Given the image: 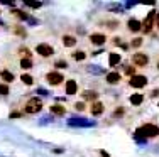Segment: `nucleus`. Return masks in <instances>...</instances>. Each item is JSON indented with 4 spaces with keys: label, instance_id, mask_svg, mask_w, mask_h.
Masks as SVG:
<instances>
[{
    "label": "nucleus",
    "instance_id": "26",
    "mask_svg": "<svg viewBox=\"0 0 159 157\" xmlns=\"http://www.w3.org/2000/svg\"><path fill=\"white\" fill-rule=\"evenodd\" d=\"M119 25H120V22H119V20H108L107 27L110 29V31H113V29H119Z\"/></svg>",
    "mask_w": 159,
    "mask_h": 157
},
{
    "label": "nucleus",
    "instance_id": "18",
    "mask_svg": "<svg viewBox=\"0 0 159 157\" xmlns=\"http://www.w3.org/2000/svg\"><path fill=\"white\" fill-rule=\"evenodd\" d=\"M120 61H122V58H120V54H115V52H112V54L108 56V64H110L112 68H113V66H117Z\"/></svg>",
    "mask_w": 159,
    "mask_h": 157
},
{
    "label": "nucleus",
    "instance_id": "30",
    "mask_svg": "<svg viewBox=\"0 0 159 157\" xmlns=\"http://www.w3.org/2000/svg\"><path fill=\"white\" fill-rule=\"evenodd\" d=\"M19 117H24V113H22V111H12V113H10V118H19Z\"/></svg>",
    "mask_w": 159,
    "mask_h": 157
},
{
    "label": "nucleus",
    "instance_id": "20",
    "mask_svg": "<svg viewBox=\"0 0 159 157\" xmlns=\"http://www.w3.org/2000/svg\"><path fill=\"white\" fill-rule=\"evenodd\" d=\"M73 59H75V61H83V59H86V52L81 51V49L75 51L73 52Z\"/></svg>",
    "mask_w": 159,
    "mask_h": 157
},
{
    "label": "nucleus",
    "instance_id": "11",
    "mask_svg": "<svg viewBox=\"0 0 159 157\" xmlns=\"http://www.w3.org/2000/svg\"><path fill=\"white\" fill-rule=\"evenodd\" d=\"M61 42H63L64 47H75V46L78 44V39H76L73 34H64V36L61 37Z\"/></svg>",
    "mask_w": 159,
    "mask_h": 157
},
{
    "label": "nucleus",
    "instance_id": "9",
    "mask_svg": "<svg viewBox=\"0 0 159 157\" xmlns=\"http://www.w3.org/2000/svg\"><path fill=\"white\" fill-rule=\"evenodd\" d=\"M88 110H90V113H92L93 117H98V115L105 113V105L102 102H93L92 105H90Z\"/></svg>",
    "mask_w": 159,
    "mask_h": 157
},
{
    "label": "nucleus",
    "instance_id": "24",
    "mask_svg": "<svg viewBox=\"0 0 159 157\" xmlns=\"http://www.w3.org/2000/svg\"><path fill=\"white\" fill-rule=\"evenodd\" d=\"M52 66H54L56 69H59V68H61V69H64V68L68 66V63L64 61V59H58V61H54V64H52Z\"/></svg>",
    "mask_w": 159,
    "mask_h": 157
},
{
    "label": "nucleus",
    "instance_id": "28",
    "mask_svg": "<svg viewBox=\"0 0 159 157\" xmlns=\"http://www.w3.org/2000/svg\"><path fill=\"white\" fill-rule=\"evenodd\" d=\"M14 32L19 34V36H25V29L24 27H16V29H14Z\"/></svg>",
    "mask_w": 159,
    "mask_h": 157
},
{
    "label": "nucleus",
    "instance_id": "16",
    "mask_svg": "<svg viewBox=\"0 0 159 157\" xmlns=\"http://www.w3.org/2000/svg\"><path fill=\"white\" fill-rule=\"evenodd\" d=\"M49 111H51L52 115H58V117H63V115L66 113V108H64L63 105L54 103V105H51V107H49Z\"/></svg>",
    "mask_w": 159,
    "mask_h": 157
},
{
    "label": "nucleus",
    "instance_id": "12",
    "mask_svg": "<svg viewBox=\"0 0 159 157\" xmlns=\"http://www.w3.org/2000/svg\"><path fill=\"white\" fill-rule=\"evenodd\" d=\"M105 80H107L108 85H119L120 81H122V74L117 73V71H110V73L107 74V78H105Z\"/></svg>",
    "mask_w": 159,
    "mask_h": 157
},
{
    "label": "nucleus",
    "instance_id": "32",
    "mask_svg": "<svg viewBox=\"0 0 159 157\" xmlns=\"http://www.w3.org/2000/svg\"><path fill=\"white\" fill-rule=\"evenodd\" d=\"M154 25H156V29H159V14H156V19H154Z\"/></svg>",
    "mask_w": 159,
    "mask_h": 157
},
{
    "label": "nucleus",
    "instance_id": "2",
    "mask_svg": "<svg viewBox=\"0 0 159 157\" xmlns=\"http://www.w3.org/2000/svg\"><path fill=\"white\" fill-rule=\"evenodd\" d=\"M43 110V102H41L37 96H34V98H29L27 102L24 105V111L25 113H37V111Z\"/></svg>",
    "mask_w": 159,
    "mask_h": 157
},
{
    "label": "nucleus",
    "instance_id": "1",
    "mask_svg": "<svg viewBox=\"0 0 159 157\" xmlns=\"http://www.w3.org/2000/svg\"><path fill=\"white\" fill-rule=\"evenodd\" d=\"M137 132L142 133V137H147V139L159 137V125H156V123H144Z\"/></svg>",
    "mask_w": 159,
    "mask_h": 157
},
{
    "label": "nucleus",
    "instance_id": "25",
    "mask_svg": "<svg viewBox=\"0 0 159 157\" xmlns=\"http://www.w3.org/2000/svg\"><path fill=\"white\" fill-rule=\"evenodd\" d=\"M10 93V86L7 83H0V95H9Z\"/></svg>",
    "mask_w": 159,
    "mask_h": 157
},
{
    "label": "nucleus",
    "instance_id": "10",
    "mask_svg": "<svg viewBox=\"0 0 159 157\" xmlns=\"http://www.w3.org/2000/svg\"><path fill=\"white\" fill-rule=\"evenodd\" d=\"M127 29L130 32H134V34H137V32L142 31V22L137 20V19H129L127 20Z\"/></svg>",
    "mask_w": 159,
    "mask_h": 157
},
{
    "label": "nucleus",
    "instance_id": "3",
    "mask_svg": "<svg viewBox=\"0 0 159 157\" xmlns=\"http://www.w3.org/2000/svg\"><path fill=\"white\" fill-rule=\"evenodd\" d=\"M147 83H149V80H147V76H144V74H134V76H130V80H129V86L135 88V89L146 88Z\"/></svg>",
    "mask_w": 159,
    "mask_h": 157
},
{
    "label": "nucleus",
    "instance_id": "33",
    "mask_svg": "<svg viewBox=\"0 0 159 157\" xmlns=\"http://www.w3.org/2000/svg\"><path fill=\"white\" fill-rule=\"evenodd\" d=\"M112 44H115V46H119V44H120V39H119V37H117V39H112Z\"/></svg>",
    "mask_w": 159,
    "mask_h": 157
},
{
    "label": "nucleus",
    "instance_id": "23",
    "mask_svg": "<svg viewBox=\"0 0 159 157\" xmlns=\"http://www.w3.org/2000/svg\"><path fill=\"white\" fill-rule=\"evenodd\" d=\"M19 56H20V58H31L32 52L29 51L27 47H20V49H19Z\"/></svg>",
    "mask_w": 159,
    "mask_h": 157
},
{
    "label": "nucleus",
    "instance_id": "15",
    "mask_svg": "<svg viewBox=\"0 0 159 157\" xmlns=\"http://www.w3.org/2000/svg\"><path fill=\"white\" fill-rule=\"evenodd\" d=\"M0 78H2V81H3V83H7V85L14 83V80H16V76H14L9 69H2V71H0Z\"/></svg>",
    "mask_w": 159,
    "mask_h": 157
},
{
    "label": "nucleus",
    "instance_id": "6",
    "mask_svg": "<svg viewBox=\"0 0 159 157\" xmlns=\"http://www.w3.org/2000/svg\"><path fill=\"white\" fill-rule=\"evenodd\" d=\"M46 81L48 85H51V86H58V85H61L64 81V76L63 73H59V71H49L46 74Z\"/></svg>",
    "mask_w": 159,
    "mask_h": 157
},
{
    "label": "nucleus",
    "instance_id": "21",
    "mask_svg": "<svg viewBox=\"0 0 159 157\" xmlns=\"http://www.w3.org/2000/svg\"><path fill=\"white\" fill-rule=\"evenodd\" d=\"M10 12H12V15H16L17 19H20V20H25V19H27V14L22 12V10H19V9H12Z\"/></svg>",
    "mask_w": 159,
    "mask_h": 157
},
{
    "label": "nucleus",
    "instance_id": "31",
    "mask_svg": "<svg viewBox=\"0 0 159 157\" xmlns=\"http://www.w3.org/2000/svg\"><path fill=\"white\" fill-rule=\"evenodd\" d=\"M125 74L134 76V66H125Z\"/></svg>",
    "mask_w": 159,
    "mask_h": 157
},
{
    "label": "nucleus",
    "instance_id": "7",
    "mask_svg": "<svg viewBox=\"0 0 159 157\" xmlns=\"http://www.w3.org/2000/svg\"><path fill=\"white\" fill-rule=\"evenodd\" d=\"M154 19H156V10H151L149 15L142 20V32L144 34H149L154 27Z\"/></svg>",
    "mask_w": 159,
    "mask_h": 157
},
{
    "label": "nucleus",
    "instance_id": "19",
    "mask_svg": "<svg viewBox=\"0 0 159 157\" xmlns=\"http://www.w3.org/2000/svg\"><path fill=\"white\" fill-rule=\"evenodd\" d=\"M20 81H22L24 85H27V86L34 85V78L31 76V74H27V73H25V74H20Z\"/></svg>",
    "mask_w": 159,
    "mask_h": 157
},
{
    "label": "nucleus",
    "instance_id": "29",
    "mask_svg": "<svg viewBox=\"0 0 159 157\" xmlns=\"http://www.w3.org/2000/svg\"><path fill=\"white\" fill-rule=\"evenodd\" d=\"M75 108H76V110H80V111H83V110H85V103H83V102H78V103H75Z\"/></svg>",
    "mask_w": 159,
    "mask_h": 157
},
{
    "label": "nucleus",
    "instance_id": "27",
    "mask_svg": "<svg viewBox=\"0 0 159 157\" xmlns=\"http://www.w3.org/2000/svg\"><path fill=\"white\" fill-rule=\"evenodd\" d=\"M97 96H98V93H85L83 98H85V100H95Z\"/></svg>",
    "mask_w": 159,
    "mask_h": 157
},
{
    "label": "nucleus",
    "instance_id": "4",
    "mask_svg": "<svg viewBox=\"0 0 159 157\" xmlns=\"http://www.w3.org/2000/svg\"><path fill=\"white\" fill-rule=\"evenodd\" d=\"M130 61L135 68H146L149 64V56L144 54V52H135V54H132Z\"/></svg>",
    "mask_w": 159,
    "mask_h": 157
},
{
    "label": "nucleus",
    "instance_id": "5",
    "mask_svg": "<svg viewBox=\"0 0 159 157\" xmlns=\"http://www.w3.org/2000/svg\"><path fill=\"white\" fill-rule=\"evenodd\" d=\"M36 52L41 56V58H51V56L54 54V47H52L51 44H48V42H39L36 46Z\"/></svg>",
    "mask_w": 159,
    "mask_h": 157
},
{
    "label": "nucleus",
    "instance_id": "17",
    "mask_svg": "<svg viewBox=\"0 0 159 157\" xmlns=\"http://www.w3.org/2000/svg\"><path fill=\"white\" fill-rule=\"evenodd\" d=\"M19 66H20V69H31L32 66H34V63H32V59L31 58H20L19 59Z\"/></svg>",
    "mask_w": 159,
    "mask_h": 157
},
{
    "label": "nucleus",
    "instance_id": "34",
    "mask_svg": "<svg viewBox=\"0 0 159 157\" xmlns=\"http://www.w3.org/2000/svg\"><path fill=\"white\" fill-rule=\"evenodd\" d=\"M156 68H157V71H159V59H157V63H156Z\"/></svg>",
    "mask_w": 159,
    "mask_h": 157
},
{
    "label": "nucleus",
    "instance_id": "14",
    "mask_svg": "<svg viewBox=\"0 0 159 157\" xmlns=\"http://www.w3.org/2000/svg\"><path fill=\"white\" fill-rule=\"evenodd\" d=\"M129 102H130V105H134V107H139V105L144 103V95L142 93H132L129 96Z\"/></svg>",
    "mask_w": 159,
    "mask_h": 157
},
{
    "label": "nucleus",
    "instance_id": "22",
    "mask_svg": "<svg viewBox=\"0 0 159 157\" xmlns=\"http://www.w3.org/2000/svg\"><path fill=\"white\" fill-rule=\"evenodd\" d=\"M142 42H144V39H142V37H135V39L132 41L130 44H129V46H130V47H134V49H137V47H141V46H142Z\"/></svg>",
    "mask_w": 159,
    "mask_h": 157
},
{
    "label": "nucleus",
    "instance_id": "35",
    "mask_svg": "<svg viewBox=\"0 0 159 157\" xmlns=\"http://www.w3.org/2000/svg\"><path fill=\"white\" fill-rule=\"evenodd\" d=\"M157 107H159V105H157Z\"/></svg>",
    "mask_w": 159,
    "mask_h": 157
},
{
    "label": "nucleus",
    "instance_id": "8",
    "mask_svg": "<svg viewBox=\"0 0 159 157\" xmlns=\"http://www.w3.org/2000/svg\"><path fill=\"white\" fill-rule=\"evenodd\" d=\"M90 42H92L93 46H103V44L107 42V36H105L103 32H93V34L90 36Z\"/></svg>",
    "mask_w": 159,
    "mask_h": 157
},
{
    "label": "nucleus",
    "instance_id": "13",
    "mask_svg": "<svg viewBox=\"0 0 159 157\" xmlns=\"http://www.w3.org/2000/svg\"><path fill=\"white\" fill-rule=\"evenodd\" d=\"M64 91H66V95H76L78 93V83L75 80H68L66 86H64Z\"/></svg>",
    "mask_w": 159,
    "mask_h": 157
}]
</instances>
